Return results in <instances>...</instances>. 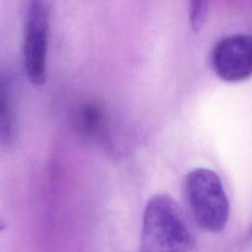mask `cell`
<instances>
[{"label": "cell", "mask_w": 252, "mask_h": 252, "mask_svg": "<svg viewBox=\"0 0 252 252\" xmlns=\"http://www.w3.org/2000/svg\"><path fill=\"white\" fill-rule=\"evenodd\" d=\"M50 6L42 0L28 3L24 20L23 59L28 80L42 86L47 75Z\"/></svg>", "instance_id": "3957f363"}, {"label": "cell", "mask_w": 252, "mask_h": 252, "mask_svg": "<svg viewBox=\"0 0 252 252\" xmlns=\"http://www.w3.org/2000/svg\"><path fill=\"white\" fill-rule=\"evenodd\" d=\"M184 196L197 224L218 232L229 217V202L220 176L208 168H196L184 179Z\"/></svg>", "instance_id": "7a4b0ae2"}, {"label": "cell", "mask_w": 252, "mask_h": 252, "mask_svg": "<svg viewBox=\"0 0 252 252\" xmlns=\"http://www.w3.org/2000/svg\"><path fill=\"white\" fill-rule=\"evenodd\" d=\"M3 227H4V221H3V220L0 218V230H1Z\"/></svg>", "instance_id": "ba28073f"}, {"label": "cell", "mask_w": 252, "mask_h": 252, "mask_svg": "<svg viewBox=\"0 0 252 252\" xmlns=\"http://www.w3.org/2000/svg\"><path fill=\"white\" fill-rule=\"evenodd\" d=\"M193 247L194 237L179 205L168 195L153 196L144 211L139 252H189Z\"/></svg>", "instance_id": "6da1fadb"}, {"label": "cell", "mask_w": 252, "mask_h": 252, "mask_svg": "<svg viewBox=\"0 0 252 252\" xmlns=\"http://www.w3.org/2000/svg\"><path fill=\"white\" fill-rule=\"evenodd\" d=\"M17 133L16 114L7 78L0 74V143L11 144Z\"/></svg>", "instance_id": "5b68a950"}, {"label": "cell", "mask_w": 252, "mask_h": 252, "mask_svg": "<svg viewBox=\"0 0 252 252\" xmlns=\"http://www.w3.org/2000/svg\"><path fill=\"white\" fill-rule=\"evenodd\" d=\"M208 12V2L206 1H192L189 7V19L192 30L198 32L206 20Z\"/></svg>", "instance_id": "52a82bcc"}, {"label": "cell", "mask_w": 252, "mask_h": 252, "mask_svg": "<svg viewBox=\"0 0 252 252\" xmlns=\"http://www.w3.org/2000/svg\"><path fill=\"white\" fill-rule=\"evenodd\" d=\"M216 75L226 82H239L252 76V35L236 33L220 39L211 56Z\"/></svg>", "instance_id": "277c9868"}, {"label": "cell", "mask_w": 252, "mask_h": 252, "mask_svg": "<svg viewBox=\"0 0 252 252\" xmlns=\"http://www.w3.org/2000/svg\"><path fill=\"white\" fill-rule=\"evenodd\" d=\"M103 119V110L94 101H86L79 105L74 116L78 132L86 138H94L100 132Z\"/></svg>", "instance_id": "8992f818"}]
</instances>
